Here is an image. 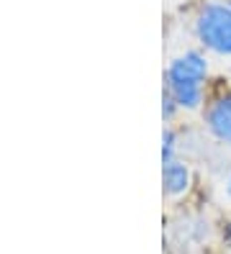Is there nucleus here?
<instances>
[{"label": "nucleus", "instance_id": "3", "mask_svg": "<svg viewBox=\"0 0 231 254\" xmlns=\"http://www.w3.org/2000/svg\"><path fill=\"white\" fill-rule=\"evenodd\" d=\"M206 126L213 139L221 144H231V93L216 98L206 111Z\"/></svg>", "mask_w": 231, "mask_h": 254}, {"label": "nucleus", "instance_id": "5", "mask_svg": "<svg viewBox=\"0 0 231 254\" xmlns=\"http://www.w3.org/2000/svg\"><path fill=\"white\" fill-rule=\"evenodd\" d=\"M172 154H175V133L172 131H164L162 136V162H172Z\"/></svg>", "mask_w": 231, "mask_h": 254}, {"label": "nucleus", "instance_id": "6", "mask_svg": "<svg viewBox=\"0 0 231 254\" xmlns=\"http://www.w3.org/2000/svg\"><path fill=\"white\" fill-rule=\"evenodd\" d=\"M226 192H229V198H231V175H229V183H226Z\"/></svg>", "mask_w": 231, "mask_h": 254}, {"label": "nucleus", "instance_id": "4", "mask_svg": "<svg viewBox=\"0 0 231 254\" xmlns=\"http://www.w3.org/2000/svg\"><path fill=\"white\" fill-rule=\"evenodd\" d=\"M162 180H164V190L169 195H182L190 185V170L172 159L162 167Z\"/></svg>", "mask_w": 231, "mask_h": 254}, {"label": "nucleus", "instance_id": "7", "mask_svg": "<svg viewBox=\"0 0 231 254\" xmlns=\"http://www.w3.org/2000/svg\"><path fill=\"white\" fill-rule=\"evenodd\" d=\"M226 242H229V244H231V226H229V229H226Z\"/></svg>", "mask_w": 231, "mask_h": 254}, {"label": "nucleus", "instance_id": "1", "mask_svg": "<svg viewBox=\"0 0 231 254\" xmlns=\"http://www.w3.org/2000/svg\"><path fill=\"white\" fill-rule=\"evenodd\" d=\"M208 77V59L200 52H185L167 67V93L180 108L195 111L203 103V82Z\"/></svg>", "mask_w": 231, "mask_h": 254}, {"label": "nucleus", "instance_id": "2", "mask_svg": "<svg viewBox=\"0 0 231 254\" xmlns=\"http://www.w3.org/2000/svg\"><path fill=\"white\" fill-rule=\"evenodd\" d=\"M195 34L213 54L231 57V3H206L198 13Z\"/></svg>", "mask_w": 231, "mask_h": 254}]
</instances>
